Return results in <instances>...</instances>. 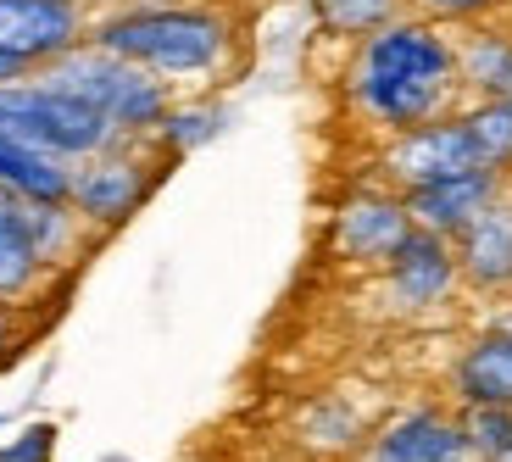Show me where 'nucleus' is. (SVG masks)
Wrapping results in <instances>:
<instances>
[{"label":"nucleus","mask_w":512,"mask_h":462,"mask_svg":"<svg viewBox=\"0 0 512 462\" xmlns=\"http://www.w3.org/2000/svg\"><path fill=\"white\" fill-rule=\"evenodd\" d=\"M340 106L368 140H390L418 129L429 117L457 112L462 73H457V28L423 12H401L396 23L373 28L368 39L346 45L340 62Z\"/></svg>","instance_id":"f257e3e1"},{"label":"nucleus","mask_w":512,"mask_h":462,"mask_svg":"<svg viewBox=\"0 0 512 462\" xmlns=\"http://www.w3.org/2000/svg\"><path fill=\"white\" fill-rule=\"evenodd\" d=\"M101 51L156 73L173 90H218L240 62V17L223 0H123L90 12Z\"/></svg>","instance_id":"f03ea898"},{"label":"nucleus","mask_w":512,"mask_h":462,"mask_svg":"<svg viewBox=\"0 0 512 462\" xmlns=\"http://www.w3.org/2000/svg\"><path fill=\"white\" fill-rule=\"evenodd\" d=\"M39 73L51 78V84H62V90H73L78 101H90L123 140H151L156 123H162L167 106H173V95H179L156 73L101 51L95 39H78L73 51H62L56 62L39 67Z\"/></svg>","instance_id":"7ed1b4c3"},{"label":"nucleus","mask_w":512,"mask_h":462,"mask_svg":"<svg viewBox=\"0 0 512 462\" xmlns=\"http://www.w3.org/2000/svg\"><path fill=\"white\" fill-rule=\"evenodd\" d=\"M0 134H12L56 162H84L112 140H123L90 101H78L73 90L51 84L45 73H23L0 84Z\"/></svg>","instance_id":"20e7f679"},{"label":"nucleus","mask_w":512,"mask_h":462,"mask_svg":"<svg viewBox=\"0 0 512 462\" xmlns=\"http://www.w3.org/2000/svg\"><path fill=\"white\" fill-rule=\"evenodd\" d=\"M167 167L173 162L151 140H112L106 151L73 162V173H67V206L90 223L95 240H106L123 223H134V212H145V201L156 195Z\"/></svg>","instance_id":"39448f33"},{"label":"nucleus","mask_w":512,"mask_h":462,"mask_svg":"<svg viewBox=\"0 0 512 462\" xmlns=\"http://www.w3.org/2000/svg\"><path fill=\"white\" fill-rule=\"evenodd\" d=\"M407 234H412L407 195L379 184V179L351 184V190L329 206V257L340 262V268H357V273L384 268V257H390Z\"/></svg>","instance_id":"423d86ee"},{"label":"nucleus","mask_w":512,"mask_h":462,"mask_svg":"<svg viewBox=\"0 0 512 462\" xmlns=\"http://www.w3.org/2000/svg\"><path fill=\"white\" fill-rule=\"evenodd\" d=\"M373 279H379V296L396 318H435L462 296L457 245L412 223V234L384 257V268H373Z\"/></svg>","instance_id":"0eeeda50"},{"label":"nucleus","mask_w":512,"mask_h":462,"mask_svg":"<svg viewBox=\"0 0 512 462\" xmlns=\"http://www.w3.org/2000/svg\"><path fill=\"white\" fill-rule=\"evenodd\" d=\"M468 167H479V156L468 145V134H462L457 112L429 117V123L401 129L390 140H373V179L401 195L423 190V184H440L451 173H468Z\"/></svg>","instance_id":"6e6552de"},{"label":"nucleus","mask_w":512,"mask_h":462,"mask_svg":"<svg viewBox=\"0 0 512 462\" xmlns=\"http://www.w3.org/2000/svg\"><path fill=\"white\" fill-rule=\"evenodd\" d=\"M357 462H479L457 401H407L379 418Z\"/></svg>","instance_id":"1a4fd4ad"},{"label":"nucleus","mask_w":512,"mask_h":462,"mask_svg":"<svg viewBox=\"0 0 512 462\" xmlns=\"http://www.w3.org/2000/svg\"><path fill=\"white\" fill-rule=\"evenodd\" d=\"M90 34V12L73 0H0V62L39 73Z\"/></svg>","instance_id":"9d476101"},{"label":"nucleus","mask_w":512,"mask_h":462,"mask_svg":"<svg viewBox=\"0 0 512 462\" xmlns=\"http://www.w3.org/2000/svg\"><path fill=\"white\" fill-rule=\"evenodd\" d=\"M451 245H457L462 296L485 301V307L512 301V184Z\"/></svg>","instance_id":"9b49d317"},{"label":"nucleus","mask_w":512,"mask_h":462,"mask_svg":"<svg viewBox=\"0 0 512 462\" xmlns=\"http://www.w3.org/2000/svg\"><path fill=\"white\" fill-rule=\"evenodd\" d=\"M446 401H457V407H512V340L496 323L479 318V329L451 351Z\"/></svg>","instance_id":"f8f14e48"},{"label":"nucleus","mask_w":512,"mask_h":462,"mask_svg":"<svg viewBox=\"0 0 512 462\" xmlns=\"http://www.w3.org/2000/svg\"><path fill=\"white\" fill-rule=\"evenodd\" d=\"M501 190H507V173H496V167H468V173H451V179H440V184L412 190L407 195V212H412L418 229L457 240V234L468 229V223H474Z\"/></svg>","instance_id":"ddd939ff"},{"label":"nucleus","mask_w":512,"mask_h":462,"mask_svg":"<svg viewBox=\"0 0 512 462\" xmlns=\"http://www.w3.org/2000/svg\"><path fill=\"white\" fill-rule=\"evenodd\" d=\"M56 279L62 273L45 268L34 229H28V201L12 190H0V296L34 307V301H45L56 290Z\"/></svg>","instance_id":"4468645a"},{"label":"nucleus","mask_w":512,"mask_h":462,"mask_svg":"<svg viewBox=\"0 0 512 462\" xmlns=\"http://www.w3.org/2000/svg\"><path fill=\"white\" fill-rule=\"evenodd\" d=\"M373 424H379V418H368L346 390H329V396H312L307 407H301V418H295V440H301L312 457L340 462V457H357V451L368 446Z\"/></svg>","instance_id":"2eb2a0df"},{"label":"nucleus","mask_w":512,"mask_h":462,"mask_svg":"<svg viewBox=\"0 0 512 462\" xmlns=\"http://www.w3.org/2000/svg\"><path fill=\"white\" fill-rule=\"evenodd\" d=\"M223 129H229V106H223L212 90H184V95H173L167 117L156 123L151 145L167 156V162H184V156L206 151Z\"/></svg>","instance_id":"dca6fc26"},{"label":"nucleus","mask_w":512,"mask_h":462,"mask_svg":"<svg viewBox=\"0 0 512 462\" xmlns=\"http://www.w3.org/2000/svg\"><path fill=\"white\" fill-rule=\"evenodd\" d=\"M457 73H462V95H501V84L512 73V23L507 17L457 28Z\"/></svg>","instance_id":"f3484780"},{"label":"nucleus","mask_w":512,"mask_h":462,"mask_svg":"<svg viewBox=\"0 0 512 462\" xmlns=\"http://www.w3.org/2000/svg\"><path fill=\"white\" fill-rule=\"evenodd\" d=\"M67 173H73V162H56L12 134H0V190L23 195V201H67Z\"/></svg>","instance_id":"a211bd4d"},{"label":"nucleus","mask_w":512,"mask_h":462,"mask_svg":"<svg viewBox=\"0 0 512 462\" xmlns=\"http://www.w3.org/2000/svg\"><path fill=\"white\" fill-rule=\"evenodd\" d=\"M457 123L468 134V145H474L479 167L512 173V101L507 95H462Z\"/></svg>","instance_id":"6ab92c4d"},{"label":"nucleus","mask_w":512,"mask_h":462,"mask_svg":"<svg viewBox=\"0 0 512 462\" xmlns=\"http://www.w3.org/2000/svg\"><path fill=\"white\" fill-rule=\"evenodd\" d=\"M401 12H412V0H307V17L318 28V39H329L340 51L368 39L373 28L396 23Z\"/></svg>","instance_id":"aec40b11"},{"label":"nucleus","mask_w":512,"mask_h":462,"mask_svg":"<svg viewBox=\"0 0 512 462\" xmlns=\"http://www.w3.org/2000/svg\"><path fill=\"white\" fill-rule=\"evenodd\" d=\"M462 429H468V446H474L479 462L501 457L512 446V407H457Z\"/></svg>","instance_id":"412c9836"},{"label":"nucleus","mask_w":512,"mask_h":462,"mask_svg":"<svg viewBox=\"0 0 512 462\" xmlns=\"http://www.w3.org/2000/svg\"><path fill=\"white\" fill-rule=\"evenodd\" d=\"M412 12L435 17V23H446V28H468V23L507 17V0H412Z\"/></svg>","instance_id":"4be33fe9"},{"label":"nucleus","mask_w":512,"mask_h":462,"mask_svg":"<svg viewBox=\"0 0 512 462\" xmlns=\"http://www.w3.org/2000/svg\"><path fill=\"white\" fill-rule=\"evenodd\" d=\"M51 451H56V429L51 424H28L23 435L6 446V457L12 462H51Z\"/></svg>","instance_id":"5701e85b"},{"label":"nucleus","mask_w":512,"mask_h":462,"mask_svg":"<svg viewBox=\"0 0 512 462\" xmlns=\"http://www.w3.org/2000/svg\"><path fill=\"white\" fill-rule=\"evenodd\" d=\"M23 340H28V307H23V301L0 296V362L17 357V351H23Z\"/></svg>","instance_id":"b1692460"},{"label":"nucleus","mask_w":512,"mask_h":462,"mask_svg":"<svg viewBox=\"0 0 512 462\" xmlns=\"http://www.w3.org/2000/svg\"><path fill=\"white\" fill-rule=\"evenodd\" d=\"M485 323H496V329H501V334H507V340H512V301H496V307L485 312Z\"/></svg>","instance_id":"393cba45"},{"label":"nucleus","mask_w":512,"mask_h":462,"mask_svg":"<svg viewBox=\"0 0 512 462\" xmlns=\"http://www.w3.org/2000/svg\"><path fill=\"white\" fill-rule=\"evenodd\" d=\"M6 78H23V67H12V62H0V84H6Z\"/></svg>","instance_id":"a878e982"},{"label":"nucleus","mask_w":512,"mask_h":462,"mask_svg":"<svg viewBox=\"0 0 512 462\" xmlns=\"http://www.w3.org/2000/svg\"><path fill=\"white\" fill-rule=\"evenodd\" d=\"M73 6H84V12H95V6H106V0H73Z\"/></svg>","instance_id":"bb28decb"},{"label":"nucleus","mask_w":512,"mask_h":462,"mask_svg":"<svg viewBox=\"0 0 512 462\" xmlns=\"http://www.w3.org/2000/svg\"><path fill=\"white\" fill-rule=\"evenodd\" d=\"M501 95H507V101H512V73H507V84H501Z\"/></svg>","instance_id":"cd10ccee"},{"label":"nucleus","mask_w":512,"mask_h":462,"mask_svg":"<svg viewBox=\"0 0 512 462\" xmlns=\"http://www.w3.org/2000/svg\"><path fill=\"white\" fill-rule=\"evenodd\" d=\"M490 462H512V446H507V451H501V457H490Z\"/></svg>","instance_id":"c85d7f7f"},{"label":"nucleus","mask_w":512,"mask_h":462,"mask_svg":"<svg viewBox=\"0 0 512 462\" xmlns=\"http://www.w3.org/2000/svg\"><path fill=\"white\" fill-rule=\"evenodd\" d=\"M106 6H123V0H106ZM95 12H101V6H95Z\"/></svg>","instance_id":"c756f323"},{"label":"nucleus","mask_w":512,"mask_h":462,"mask_svg":"<svg viewBox=\"0 0 512 462\" xmlns=\"http://www.w3.org/2000/svg\"><path fill=\"white\" fill-rule=\"evenodd\" d=\"M0 462H12V457H6V446H0Z\"/></svg>","instance_id":"7c9ffc66"},{"label":"nucleus","mask_w":512,"mask_h":462,"mask_svg":"<svg viewBox=\"0 0 512 462\" xmlns=\"http://www.w3.org/2000/svg\"><path fill=\"white\" fill-rule=\"evenodd\" d=\"M507 23H512V0H507Z\"/></svg>","instance_id":"2f4dec72"},{"label":"nucleus","mask_w":512,"mask_h":462,"mask_svg":"<svg viewBox=\"0 0 512 462\" xmlns=\"http://www.w3.org/2000/svg\"><path fill=\"white\" fill-rule=\"evenodd\" d=\"M507 184H512V173H507Z\"/></svg>","instance_id":"473e14b6"}]
</instances>
